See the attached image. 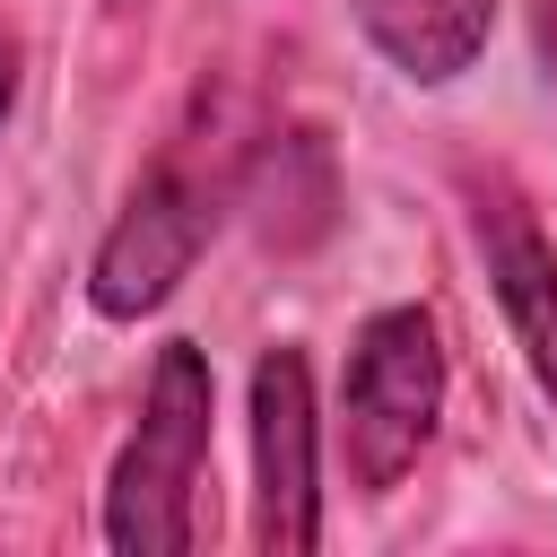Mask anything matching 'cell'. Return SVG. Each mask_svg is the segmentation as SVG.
Masks as SVG:
<instances>
[{
	"label": "cell",
	"instance_id": "cell-4",
	"mask_svg": "<svg viewBox=\"0 0 557 557\" xmlns=\"http://www.w3.org/2000/svg\"><path fill=\"white\" fill-rule=\"evenodd\" d=\"M252 548L313 557L322 548V426L305 348H261L252 366Z\"/></svg>",
	"mask_w": 557,
	"mask_h": 557
},
{
	"label": "cell",
	"instance_id": "cell-2",
	"mask_svg": "<svg viewBox=\"0 0 557 557\" xmlns=\"http://www.w3.org/2000/svg\"><path fill=\"white\" fill-rule=\"evenodd\" d=\"M209 418H218V374L191 339H165L139 392V418L113 453L104 479V540L122 557H183L200 540L191 496L209 470Z\"/></svg>",
	"mask_w": 557,
	"mask_h": 557
},
{
	"label": "cell",
	"instance_id": "cell-9",
	"mask_svg": "<svg viewBox=\"0 0 557 557\" xmlns=\"http://www.w3.org/2000/svg\"><path fill=\"white\" fill-rule=\"evenodd\" d=\"M113 9H139V0H113Z\"/></svg>",
	"mask_w": 557,
	"mask_h": 557
},
{
	"label": "cell",
	"instance_id": "cell-8",
	"mask_svg": "<svg viewBox=\"0 0 557 557\" xmlns=\"http://www.w3.org/2000/svg\"><path fill=\"white\" fill-rule=\"evenodd\" d=\"M531 44H540V61L557 70V0H531Z\"/></svg>",
	"mask_w": 557,
	"mask_h": 557
},
{
	"label": "cell",
	"instance_id": "cell-6",
	"mask_svg": "<svg viewBox=\"0 0 557 557\" xmlns=\"http://www.w3.org/2000/svg\"><path fill=\"white\" fill-rule=\"evenodd\" d=\"M348 17L409 87H453L487 44L496 0H348Z\"/></svg>",
	"mask_w": 557,
	"mask_h": 557
},
{
	"label": "cell",
	"instance_id": "cell-3",
	"mask_svg": "<svg viewBox=\"0 0 557 557\" xmlns=\"http://www.w3.org/2000/svg\"><path fill=\"white\" fill-rule=\"evenodd\" d=\"M444 418V339L426 305L366 313L348 374H339V461L357 496H392Z\"/></svg>",
	"mask_w": 557,
	"mask_h": 557
},
{
	"label": "cell",
	"instance_id": "cell-5",
	"mask_svg": "<svg viewBox=\"0 0 557 557\" xmlns=\"http://www.w3.org/2000/svg\"><path fill=\"white\" fill-rule=\"evenodd\" d=\"M461 200H470V244L487 261V287L505 305V331H513L531 383L557 400V244L540 235L531 200L496 165H461Z\"/></svg>",
	"mask_w": 557,
	"mask_h": 557
},
{
	"label": "cell",
	"instance_id": "cell-7",
	"mask_svg": "<svg viewBox=\"0 0 557 557\" xmlns=\"http://www.w3.org/2000/svg\"><path fill=\"white\" fill-rule=\"evenodd\" d=\"M17 78H26V52H17V35L0 26V131H9V113H17Z\"/></svg>",
	"mask_w": 557,
	"mask_h": 557
},
{
	"label": "cell",
	"instance_id": "cell-1",
	"mask_svg": "<svg viewBox=\"0 0 557 557\" xmlns=\"http://www.w3.org/2000/svg\"><path fill=\"white\" fill-rule=\"evenodd\" d=\"M252 139L261 131L244 122L235 87H200L183 104V122L157 139V157L139 165V183L122 191V209H113L96 261H87V305L104 322H139L191 278V261L209 252L226 209H244Z\"/></svg>",
	"mask_w": 557,
	"mask_h": 557
}]
</instances>
